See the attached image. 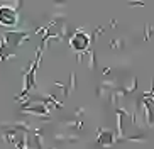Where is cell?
I'll use <instances>...</instances> for the list:
<instances>
[{"instance_id": "cell-1", "label": "cell", "mask_w": 154, "mask_h": 149, "mask_svg": "<svg viewBox=\"0 0 154 149\" xmlns=\"http://www.w3.org/2000/svg\"><path fill=\"white\" fill-rule=\"evenodd\" d=\"M17 22V12L10 7H0V24L12 26Z\"/></svg>"}]
</instances>
